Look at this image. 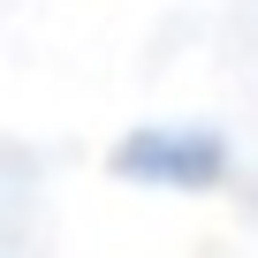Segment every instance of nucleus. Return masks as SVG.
<instances>
[{"mask_svg":"<svg viewBox=\"0 0 258 258\" xmlns=\"http://www.w3.org/2000/svg\"><path fill=\"white\" fill-rule=\"evenodd\" d=\"M114 175L145 182V190H213L228 175V145L205 121H152V129H129L121 137Z\"/></svg>","mask_w":258,"mask_h":258,"instance_id":"1","label":"nucleus"}]
</instances>
